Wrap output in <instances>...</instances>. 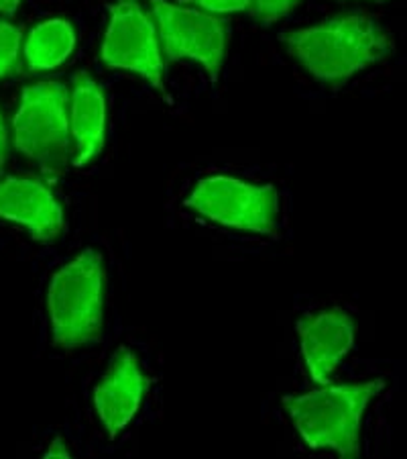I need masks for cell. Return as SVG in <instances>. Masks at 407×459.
<instances>
[{
	"mask_svg": "<svg viewBox=\"0 0 407 459\" xmlns=\"http://www.w3.org/2000/svg\"><path fill=\"white\" fill-rule=\"evenodd\" d=\"M55 345L78 350L94 343L105 323V268L98 251L84 249L65 264L47 290Z\"/></svg>",
	"mask_w": 407,
	"mask_h": 459,
	"instance_id": "cell-3",
	"label": "cell"
},
{
	"mask_svg": "<svg viewBox=\"0 0 407 459\" xmlns=\"http://www.w3.org/2000/svg\"><path fill=\"white\" fill-rule=\"evenodd\" d=\"M157 23L161 54L169 62H198L216 82L226 57L228 27L222 19L169 0H147Z\"/></svg>",
	"mask_w": 407,
	"mask_h": 459,
	"instance_id": "cell-7",
	"label": "cell"
},
{
	"mask_svg": "<svg viewBox=\"0 0 407 459\" xmlns=\"http://www.w3.org/2000/svg\"><path fill=\"white\" fill-rule=\"evenodd\" d=\"M21 0H0V14H13L19 9Z\"/></svg>",
	"mask_w": 407,
	"mask_h": 459,
	"instance_id": "cell-18",
	"label": "cell"
},
{
	"mask_svg": "<svg viewBox=\"0 0 407 459\" xmlns=\"http://www.w3.org/2000/svg\"><path fill=\"white\" fill-rule=\"evenodd\" d=\"M21 43H23V31H21V27L0 21V80L17 64Z\"/></svg>",
	"mask_w": 407,
	"mask_h": 459,
	"instance_id": "cell-13",
	"label": "cell"
},
{
	"mask_svg": "<svg viewBox=\"0 0 407 459\" xmlns=\"http://www.w3.org/2000/svg\"><path fill=\"white\" fill-rule=\"evenodd\" d=\"M46 457H70V451L64 447L62 439H55L51 443V449L46 454Z\"/></svg>",
	"mask_w": 407,
	"mask_h": 459,
	"instance_id": "cell-17",
	"label": "cell"
},
{
	"mask_svg": "<svg viewBox=\"0 0 407 459\" xmlns=\"http://www.w3.org/2000/svg\"><path fill=\"white\" fill-rule=\"evenodd\" d=\"M383 390V377L340 386L326 384V388L308 394L285 396L284 406L308 447L332 449L343 457H359L360 419L373 398Z\"/></svg>",
	"mask_w": 407,
	"mask_h": 459,
	"instance_id": "cell-2",
	"label": "cell"
},
{
	"mask_svg": "<svg viewBox=\"0 0 407 459\" xmlns=\"http://www.w3.org/2000/svg\"><path fill=\"white\" fill-rule=\"evenodd\" d=\"M0 219L29 229L37 241H54L65 227L64 209L46 184L11 176L0 182Z\"/></svg>",
	"mask_w": 407,
	"mask_h": 459,
	"instance_id": "cell-10",
	"label": "cell"
},
{
	"mask_svg": "<svg viewBox=\"0 0 407 459\" xmlns=\"http://www.w3.org/2000/svg\"><path fill=\"white\" fill-rule=\"evenodd\" d=\"M186 206L204 219L239 231L277 237L279 195L271 184H249L233 176H208L196 184Z\"/></svg>",
	"mask_w": 407,
	"mask_h": 459,
	"instance_id": "cell-5",
	"label": "cell"
},
{
	"mask_svg": "<svg viewBox=\"0 0 407 459\" xmlns=\"http://www.w3.org/2000/svg\"><path fill=\"white\" fill-rule=\"evenodd\" d=\"M183 3H191L199 6V9L216 14L239 13L249 9V0H183Z\"/></svg>",
	"mask_w": 407,
	"mask_h": 459,
	"instance_id": "cell-15",
	"label": "cell"
},
{
	"mask_svg": "<svg viewBox=\"0 0 407 459\" xmlns=\"http://www.w3.org/2000/svg\"><path fill=\"white\" fill-rule=\"evenodd\" d=\"M68 102L65 84L46 80L21 92V105L13 118L14 147L49 176L64 174L70 164Z\"/></svg>",
	"mask_w": 407,
	"mask_h": 459,
	"instance_id": "cell-4",
	"label": "cell"
},
{
	"mask_svg": "<svg viewBox=\"0 0 407 459\" xmlns=\"http://www.w3.org/2000/svg\"><path fill=\"white\" fill-rule=\"evenodd\" d=\"M290 54L320 82L340 86L387 57L394 39L379 21L365 14H343L281 35Z\"/></svg>",
	"mask_w": 407,
	"mask_h": 459,
	"instance_id": "cell-1",
	"label": "cell"
},
{
	"mask_svg": "<svg viewBox=\"0 0 407 459\" xmlns=\"http://www.w3.org/2000/svg\"><path fill=\"white\" fill-rule=\"evenodd\" d=\"M110 23L102 41V62L110 68L135 72L157 91L167 105L174 96L165 86V64L153 19L137 0H116L108 6Z\"/></svg>",
	"mask_w": 407,
	"mask_h": 459,
	"instance_id": "cell-6",
	"label": "cell"
},
{
	"mask_svg": "<svg viewBox=\"0 0 407 459\" xmlns=\"http://www.w3.org/2000/svg\"><path fill=\"white\" fill-rule=\"evenodd\" d=\"M76 46V31L64 19H49L27 37L25 62L31 72L54 70L70 57Z\"/></svg>",
	"mask_w": 407,
	"mask_h": 459,
	"instance_id": "cell-12",
	"label": "cell"
},
{
	"mask_svg": "<svg viewBox=\"0 0 407 459\" xmlns=\"http://www.w3.org/2000/svg\"><path fill=\"white\" fill-rule=\"evenodd\" d=\"M6 155H9V133H6V125L3 113H0V172H3Z\"/></svg>",
	"mask_w": 407,
	"mask_h": 459,
	"instance_id": "cell-16",
	"label": "cell"
},
{
	"mask_svg": "<svg viewBox=\"0 0 407 459\" xmlns=\"http://www.w3.org/2000/svg\"><path fill=\"white\" fill-rule=\"evenodd\" d=\"M295 329H298L301 355L309 377L326 386L340 359L354 347L357 325L346 310L328 308L301 318Z\"/></svg>",
	"mask_w": 407,
	"mask_h": 459,
	"instance_id": "cell-9",
	"label": "cell"
},
{
	"mask_svg": "<svg viewBox=\"0 0 407 459\" xmlns=\"http://www.w3.org/2000/svg\"><path fill=\"white\" fill-rule=\"evenodd\" d=\"M70 137L73 142L72 164L84 168L102 152L106 137V100L98 84L80 72L68 102Z\"/></svg>",
	"mask_w": 407,
	"mask_h": 459,
	"instance_id": "cell-11",
	"label": "cell"
},
{
	"mask_svg": "<svg viewBox=\"0 0 407 459\" xmlns=\"http://www.w3.org/2000/svg\"><path fill=\"white\" fill-rule=\"evenodd\" d=\"M300 0H249V13L263 25H273L290 14Z\"/></svg>",
	"mask_w": 407,
	"mask_h": 459,
	"instance_id": "cell-14",
	"label": "cell"
},
{
	"mask_svg": "<svg viewBox=\"0 0 407 459\" xmlns=\"http://www.w3.org/2000/svg\"><path fill=\"white\" fill-rule=\"evenodd\" d=\"M147 388H149V377L139 368V361L129 347H121L114 353L108 372L94 390L96 414L110 439H114L135 419Z\"/></svg>",
	"mask_w": 407,
	"mask_h": 459,
	"instance_id": "cell-8",
	"label": "cell"
}]
</instances>
